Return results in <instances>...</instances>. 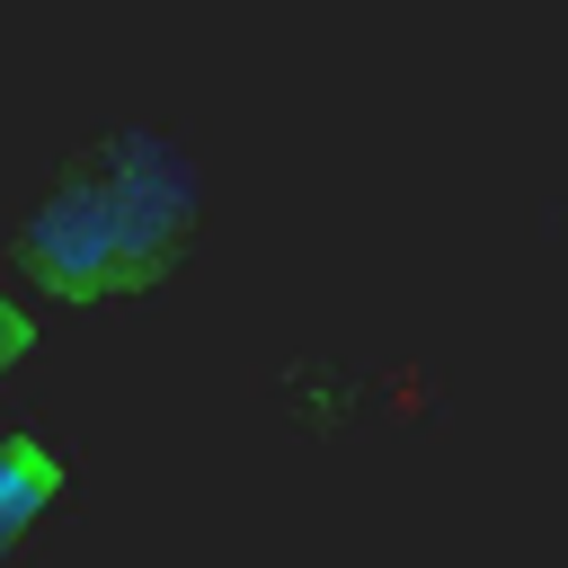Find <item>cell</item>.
I'll return each mask as SVG.
<instances>
[{
    "label": "cell",
    "mask_w": 568,
    "mask_h": 568,
    "mask_svg": "<svg viewBox=\"0 0 568 568\" xmlns=\"http://www.w3.org/2000/svg\"><path fill=\"white\" fill-rule=\"evenodd\" d=\"M195 204H204V178L169 133L106 124L80 160H62L53 195L36 204L27 284H62L80 302L89 293H142L178 266Z\"/></svg>",
    "instance_id": "obj_1"
},
{
    "label": "cell",
    "mask_w": 568,
    "mask_h": 568,
    "mask_svg": "<svg viewBox=\"0 0 568 568\" xmlns=\"http://www.w3.org/2000/svg\"><path fill=\"white\" fill-rule=\"evenodd\" d=\"M284 390H293V399H302L311 417H337V408L355 399V382H337L328 364H293V373H284Z\"/></svg>",
    "instance_id": "obj_2"
}]
</instances>
